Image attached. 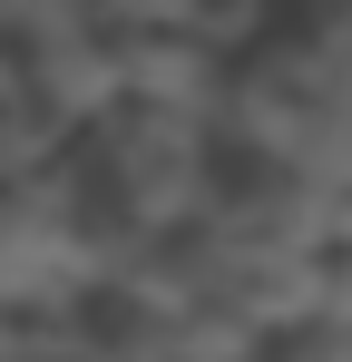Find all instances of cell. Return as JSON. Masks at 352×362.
Instances as JSON below:
<instances>
[{
	"mask_svg": "<svg viewBox=\"0 0 352 362\" xmlns=\"http://www.w3.org/2000/svg\"><path fill=\"white\" fill-rule=\"evenodd\" d=\"M225 362H352V343L333 333V323H313V313L293 303V313H274L254 343H235Z\"/></svg>",
	"mask_w": 352,
	"mask_h": 362,
	"instance_id": "1",
	"label": "cell"
}]
</instances>
